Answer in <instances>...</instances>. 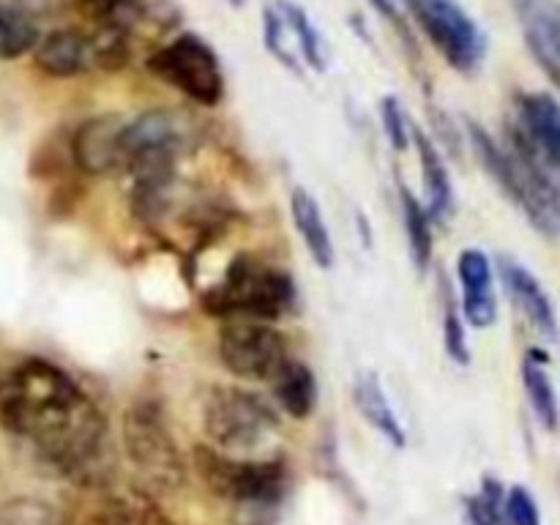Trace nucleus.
I'll list each match as a JSON object with an SVG mask.
<instances>
[{
  "mask_svg": "<svg viewBox=\"0 0 560 525\" xmlns=\"http://www.w3.org/2000/svg\"><path fill=\"white\" fill-rule=\"evenodd\" d=\"M0 424L25 438L47 463L85 479L102 454L107 424L66 370L25 359L0 375Z\"/></svg>",
  "mask_w": 560,
  "mask_h": 525,
  "instance_id": "f257e3e1",
  "label": "nucleus"
},
{
  "mask_svg": "<svg viewBox=\"0 0 560 525\" xmlns=\"http://www.w3.org/2000/svg\"><path fill=\"white\" fill-rule=\"evenodd\" d=\"M295 306V284L282 268L235 257L217 284L202 293V310L235 320H277Z\"/></svg>",
  "mask_w": 560,
  "mask_h": 525,
  "instance_id": "f03ea898",
  "label": "nucleus"
},
{
  "mask_svg": "<svg viewBox=\"0 0 560 525\" xmlns=\"http://www.w3.org/2000/svg\"><path fill=\"white\" fill-rule=\"evenodd\" d=\"M191 465L213 495L238 506H271L288 487V470L277 457L241 459L213 446H195Z\"/></svg>",
  "mask_w": 560,
  "mask_h": 525,
  "instance_id": "7ed1b4c3",
  "label": "nucleus"
},
{
  "mask_svg": "<svg viewBox=\"0 0 560 525\" xmlns=\"http://www.w3.org/2000/svg\"><path fill=\"white\" fill-rule=\"evenodd\" d=\"M202 430L219 452H252L279 430V416L266 399L246 388L217 386L202 402Z\"/></svg>",
  "mask_w": 560,
  "mask_h": 525,
  "instance_id": "20e7f679",
  "label": "nucleus"
},
{
  "mask_svg": "<svg viewBox=\"0 0 560 525\" xmlns=\"http://www.w3.org/2000/svg\"><path fill=\"white\" fill-rule=\"evenodd\" d=\"M148 71L184 93L200 107H217L224 98L222 60L197 33H180L148 58Z\"/></svg>",
  "mask_w": 560,
  "mask_h": 525,
  "instance_id": "39448f33",
  "label": "nucleus"
},
{
  "mask_svg": "<svg viewBox=\"0 0 560 525\" xmlns=\"http://www.w3.org/2000/svg\"><path fill=\"white\" fill-rule=\"evenodd\" d=\"M410 16L452 69L470 74L485 63L487 36L459 0H410Z\"/></svg>",
  "mask_w": 560,
  "mask_h": 525,
  "instance_id": "423d86ee",
  "label": "nucleus"
},
{
  "mask_svg": "<svg viewBox=\"0 0 560 525\" xmlns=\"http://www.w3.org/2000/svg\"><path fill=\"white\" fill-rule=\"evenodd\" d=\"M219 359L235 377L271 383L290 361V342L268 323L235 320L219 334Z\"/></svg>",
  "mask_w": 560,
  "mask_h": 525,
  "instance_id": "0eeeda50",
  "label": "nucleus"
},
{
  "mask_svg": "<svg viewBox=\"0 0 560 525\" xmlns=\"http://www.w3.org/2000/svg\"><path fill=\"white\" fill-rule=\"evenodd\" d=\"M468 140H470V148H474L476 159H479V164L485 167V173L490 175L492 184H495L498 189L506 195V200L512 202L525 219H528L530 228L539 230V233L547 235V238H556L558 235L556 222H552L550 213L541 208V202L536 200L534 189H530L528 184V175H525L520 159L514 156L509 148H503L501 142H498L485 126L476 124V120H468Z\"/></svg>",
  "mask_w": 560,
  "mask_h": 525,
  "instance_id": "6e6552de",
  "label": "nucleus"
},
{
  "mask_svg": "<svg viewBox=\"0 0 560 525\" xmlns=\"http://www.w3.org/2000/svg\"><path fill=\"white\" fill-rule=\"evenodd\" d=\"M124 446L148 481L175 487L184 481V463L162 413L153 405H135L124 419Z\"/></svg>",
  "mask_w": 560,
  "mask_h": 525,
  "instance_id": "1a4fd4ad",
  "label": "nucleus"
},
{
  "mask_svg": "<svg viewBox=\"0 0 560 525\" xmlns=\"http://www.w3.org/2000/svg\"><path fill=\"white\" fill-rule=\"evenodd\" d=\"M498 277H501L512 304L525 315V320H528L541 337L550 339V342H558L560 323L556 304H552V299L547 295L545 284L536 279V273L528 271L523 262L512 260V257H501V260H498Z\"/></svg>",
  "mask_w": 560,
  "mask_h": 525,
  "instance_id": "9d476101",
  "label": "nucleus"
},
{
  "mask_svg": "<svg viewBox=\"0 0 560 525\" xmlns=\"http://www.w3.org/2000/svg\"><path fill=\"white\" fill-rule=\"evenodd\" d=\"M457 279L459 293H463V310L465 323L474 328H490L498 320V295H495V271H492V260L487 252L463 249L457 257Z\"/></svg>",
  "mask_w": 560,
  "mask_h": 525,
  "instance_id": "9b49d317",
  "label": "nucleus"
},
{
  "mask_svg": "<svg viewBox=\"0 0 560 525\" xmlns=\"http://www.w3.org/2000/svg\"><path fill=\"white\" fill-rule=\"evenodd\" d=\"M525 44L536 63L560 85V3L558 0H512Z\"/></svg>",
  "mask_w": 560,
  "mask_h": 525,
  "instance_id": "f8f14e48",
  "label": "nucleus"
},
{
  "mask_svg": "<svg viewBox=\"0 0 560 525\" xmlns=\"http://www.w3.org/2000/svg\"><path fill=\"white\" fill-rule=\"evenodd\" d=\"M126 120L120 115H96L77 129L71 156L85 175L120 173V135Z\"/></svg>",
  "mask_w": 560,
  "mask_h": 525,
  "instance_id": "ddd939ff",
  "label": "nucleus"
},
{
  "mask_svg": "<svg viewBox=\"0 0 560 525\" xmlns=\"http://www.w3.org/2000/svg\"><path fill=\"white\" fill-rule=\"evenodd\" d=\"M517 129L547 167L560 170V102L550 93H520Z\"/></svg>",
  "mask_w": 560,
  "mask_h": 525,
  "instance_id": "4468645a",
  "label": "nucleus"
},
{
  "mask_svg": "<svg viewBox=\"0 0 560 525\" xmlns=\"http://www.w3.org/2000/svg\"><path fill=\"white\" fill-rule=\"evenodd\" d=\"M71 525H175L145 492H109L98 501L85 503L71 517Z\"/></svg>",
  "mask_w": 560,
  "mask_h": 525,
  "instance_id": "2eb2a0df",
  "label": "nucleus"
},
{
  "mask_svg": "<svg viewBox=\"0 0 560 525\" xmlns=\"http://www.w3.org/2000/svg\"><path fill=\"white\" fill-rule=\"evenodd\" d=\"M33 63L38 71L55 80H69V77L85 74L93 69V44L91 36L77 27H60L38 38L33 49Z\"/></svg>",
  "mask_w": 560,
  "mask_h": 525,
  "instance_id": "dca6fc26",
  "label": "nucleus"
},
{
  "mask_svg": "<svg viewBox=\"0 0 560 525\" xmlns=\"http://www.w3.org/2000/svg\"><path fill=\"white\" fill-rule=\"evenodd\" d=\"M410 142H413L416 153H419L421 184H424L427 195V213H430L432 222H446L454 211V186L452 178H448L446 162H443L435 140L427 131H421L413 120H410Z\"/></svg>",
  "mask_w": 560,
  "mask_h": 525,
  "instance_id": "f3484780",
  "label": "nucleus"
},
{
  "mask_svg": "<svg viewBox=\"0 0 560 525\" xmlns=\"http://www.w3.org/2000/svg\"><path fill=\"white\" fill-rule=\"evenodd\" d=\"M290 217H293L295 233L301 235L315 266L331 268L334 260H337L331 230H328L326 217H323L315 195L310 189H304V186H295L293 195H290Z\"/></svg>",
  "mask_w": 560,
  "mask_h": 525,
  "instance_id": "a211bd4d",
  "label": "nucleus"
},
{
  "mask_svg": "<svg viewBox=\"0 0 560 525\" xmlns=\"http://www.w3.org/2000/svg\"><path fill=\"white\" fill-rule=\"evenodd\" d=\"M353 402L359 408L361 419L370 421L388 443H394L397 448H405L408 435H405V427L399 421V416L394 413L392 402L386 397V388H383L381 377L375 372H359L353 381Z\"/></svg>",
  "mask_w": 560,
  "mask_h": 525,
  "instance_id": "6ab92c4d",
  "label": "nucleus"
},
{
  "mask_svg": "<svg viewBox=\"0 0 560 525\" xmlns=\"http://www.w3.org/2000/svg\"><path fill=\"white\" fill-rule=\"evenodd\" d=\"M273 399L290 419H310L317 408V377L301 361L290 359L277 377L271 381Z\"/></svg>",
  "mask_w": 560,
  "mask_h": 525,
  "instance_id": "aec40b11",
  "label": "nucleus"
},
{
  "mask_svg": "<svg viewBox=\"0 0 560 525\" xmlns=\"http://www.w3.org/2000/svg\"><path fill=\"white\" fill-rule=\"evenodd\" d=\"M523 386L528 394V402L534 416L547 432H556L560 427V402L556 394V383L547 372V353L539 348H530L523 361Z\"/></svg>",
  "mask_w": 560,
  "mask_h": 525,
  "instance_id": "412c9836",
  "label": "nucleus"
},
{
  "mask_svg": "<svg viewBox=\"0 0 560 525\" xmlns=\"http://www.w3.org/2000/svg\"><path fill=\"white\" fill-rule=\"evenodd\" d=\"M273 9L279 11V16H282L284 25H288L301 60L310 63L315 71L326 69V42H323L315 22L310 20V14H306L299 3H293V0H277Z\"/></svg>",
  "mask_w": 560,
  "mask_h": 525,
  "instance_id": "4be33fe9",
  "label": "nucleus"
},
{
  "mask_svg": "<svg viewBox=\"0 0 560 525\" xmlns=\"http://www.w3.org/2000/svg\"><path fill=\"white\" fill-rule=\"evenodd\" d=\"M399 206H402V222L405 235H408L410 257H413L416 268L424 273L427 268H430L432 246H435V241H432V219L430 213H427L424 202H421L419 197L410 195L408 186L399 189Z\"/></svg>",
  "mask_w": 560,
  "mask_h": 525,
  "instance_id": "5701e85b",
  "label": "nucleus"
},
{
  "mask_svg": "<svg viewBox=\"0 0 560 525\" xmlns=\"http://www.w3.org/2000/svg\"><path fill=\"white\" fill-rule=\"evenodd\" d=\"M38 27L31 16L14 5L0 3V60L22 58L25 52L36 49Z\"/></svg>",
  "mask_w": 560,
  "mask_h": 525,
  "instance_id": "b1692460",
  "label": "nucleus"
},
{
  "mask_svg": "<svg viewBox=\"0 0 560 525\" xmlns=\"http://www.w3.org/2000/svg\"><path fill=\"white\" fill-rule=\"evenodd\" d=\"M441 295H443V348H446L448 359L459 366L470 364V348H468V331H465V317L459 304L454 301L452 288H448L446 277H441Z\"/></svg>",
  "mask_w": 560,
  "mask_h": 525,
  "instance_id": "393cba45",
  "label": "nucleus"
},
{
  "mask_svg": "<svg viewBox=\"0 0 560 525\" xmlns=\"http://www.w3.org/2000/svg\"><path fill=\"white\" fill-rule=\"evenodd\" d=\"M262 36H266V47H268V52L273 55V58L282 60L288 69L299 71L301 55H295L299 49L293 52L295 44H293V47L288 44V42H293V36H290L288 25H284V20L279 16V11L273 9V5H268L266 14H262Z\"/></svg>",
  "mask_w": 560,
  "mask_h": 525,
  "instance_id": "a878e982",
  "label": "nucleus"
},
{
  "mask_svg": "<svg viewBox=\"0 0 560 525\" xmlns=\"http://www.w3.org/2000/svg\"><path fill=\"white\" fill-rule=\"evenodd\" d=\"M381 120L383 131H386L388 145L397 153H405L410 148V120L405 115L402 104L397 96H383L381 98Z\"/></svg>",
  "mask_w": 560,
  "mask_h": 525,
  "instance_id": "bb28decb",
  "label": "nucleus"
},
{
  "mask_svg": "<svg viewBox=\"0 0 560 525\" xmlns=\"http://www.w3.org/2000/svg\"><path fill=\"white\" fill-rule=\"evenodd\" d=\"M503 525H541V512L536 506V498L525 487L506 490L503 503Z\"/></svg>",
  "mask_w": 560,
  "mask_h": 525,
  "instance_id": "cd10ccee",
  "label": "nucleus"
},
{
  "mask_svg": "<svg viewBox=\"0 0 560 525\" xmlns=\"http://www.w3.org/2000/svg\"><path fill=\"white\" fill-rule=\"evenodd\" d=\"M375 5L377 14L386 16L397 31H408V20H410V0H370Z\"/></svg>",
  "mask_w": 560,
  "mask_h": 525,
  "instance_id": "c85d7f7f",
  "label": "nucleus"
},
{
  "mask_svg": "<svg viewBox=\"0 0 560 525\" xmlns=\"http://www.w3.org/2000/svg\"><path fill=\"white\" fill-rule=\"evenodd\" d=\"M120 3H124V0H74L77 11H80L82 16H88V20L98 22V25H104Z\"/></svg>",
  "mask_w": 560,
  "mask_h": 525,
  "instance_id": "c756f323",
  "label": "nucleus"
},
{
  "mask_svg": "<svg viewBox=\"0 0 560 525\" xmlns=\"http://www.w3.org/2000/svg\"><path fill=\"white\" fill-rule=\"evenodd\" d=\"M465 520H468V525H495L476 495L465 498Z\"/></svg>",
  "mask_w": 560,
  "mask_h": 525,
  "instance_id": "7c9ffc66",
  "label": "nucleus"
},
{
  "mask_svg": "<svg viewBox=\"0 0 560 525\" xmlns=\"http://www.w3.org/2000/svg\"><path fill=\"white\" fill-rule=\"evenodd\" d=\"M228 3H230V5H235V9H241V5H244L246 0H228Z\"/></svg>",
  "mask_w": 560,
  "mask_h": 525,
  "instance_id": "2f4dec72",
  "label": "nucleus"
}]
</instances>
